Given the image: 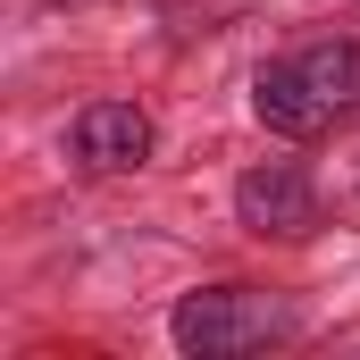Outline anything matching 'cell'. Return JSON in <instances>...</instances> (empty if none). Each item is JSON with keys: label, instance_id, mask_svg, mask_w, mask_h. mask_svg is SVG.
Returning <instances> with one entry per match:
<instances>
[{"label": "cell", "instance_id": "cell-1", "mask_svg": "<svg viewBox=\"0 0 360 360\" xmlns=\"http://www.w3.org/2000/svg\"><path fill=\"white\" fill-rule=\"evenodd\" d=\"M252 117L276 143H319L360 117V34H310L252 76Z\"/></svg>", "mask_w": 360, "mask_h": 360}, {"label": "cell", "instance_id": "cell-2", "mask_svg": "<svg viewBox=\"0 0 360 360\" xmlns=\"http://www.w3.org/2000/svg\"><path fill=\"white\" fill-rule=\"evenodd\" d=\"M168 335H176L184 360H243V352H269V344H293L302 319L260 285H193L168 319Z\"/></svg>", "mask_w": 360, "mask_h": 360}, {"label": "cell", "instance_id": "cell-3", "mask_svg": "<svg viewBox=\"0 0 360 360\" xmlns=\"http://www.w3.org/2000/svg\"><path fill=\"white\" fill-rule=\"evenodd\" d=\"M235 218L269 243H302V235H319L327 210H319V184H310L302 160H260V168L235 176Z\"/></svg>", "mask_w": 360, "mask_h": 360}, {"label": "cell", "instance_id": "cell-4", "mask_svg": "<svg viewBox=\"0 0 360 360\" xmlns=\"http://www.w3.org/2000/svg\"><path fill=\"white\" fill-rule=\"evenodd\" d=\"M151 151H160V126L134 101H84L76 126H68L76 176H134V168H151Z\"/></svg>", "mask_w": 360, "mask_h": 360}]
</instances>
